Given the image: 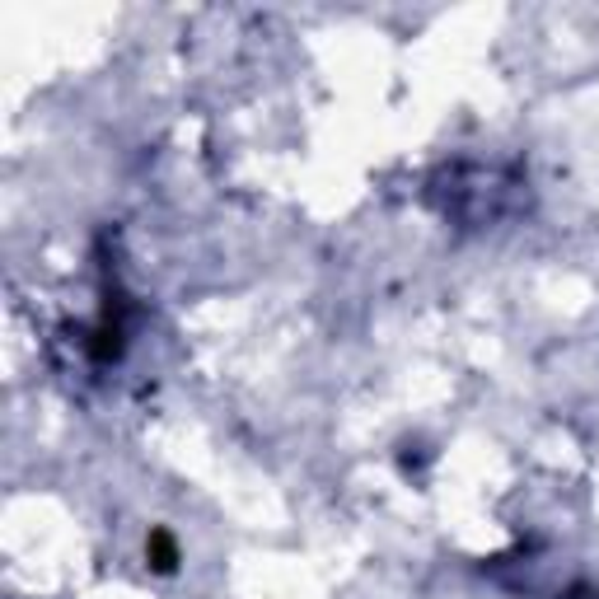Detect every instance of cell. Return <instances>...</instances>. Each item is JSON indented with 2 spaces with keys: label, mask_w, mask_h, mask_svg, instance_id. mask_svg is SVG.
<instances>
[{
  "label": "cell",
  "mask_w": 599,
  "mask_h": 599,
  "mask_svg": "<svg viewBox=\"0 0 599 599\" xmlns=\"http://www.w3.org/2000/svg\"><path fill=\"white\" fill-rule=\"evenodd\" d=\"M155 557H159V562H155L159 572H174V543L164 539V534H155Z\"/></svg>",
  "instance_id": "cell-1"
}]
</instances>
